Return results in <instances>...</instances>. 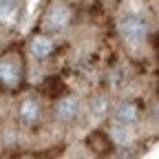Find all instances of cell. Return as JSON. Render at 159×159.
<instances>
[{
  "label": "cell",
  "mask_w": 159,
  "mask_h": 159,
  "mask_svg": "<svg viewBox=\"0 0 159 159\" xmlns=\"http://www.w3.org/2000/svg\"><path fill=\"white\" fill-rule=\"evenodd\" d=\"M0 80L9 86H13L18 82V69H16L13 60H0Z\"/></svg>",
  "instance_id": "3957f363"
},
{
  "label": "cell",
  "mask_w": 159,
  "mask_h": 159,
  "mask_svg": "<svg viewBox=\"0 0 159 159\" xmlns=\"http://www.w3.org/2000/svg\"><path fill=\"white\" fill-rule=\"evenodd\" d=\"M13 7H16L13 0H0V20L9 18V16L13 13Z\"/></svg>",
  "instance_id": "ba28073f"
},
{
  "label": "cell",
  "mask_w": 159,
  "mask_h": 159,
  "mask_svg": "<svg viewBox=\"0 0 159 159\" xmlns=\"http://www.w3.org/2000/svg\"><path fill=\"white\" fill-rule=\"evenodd\" d=\"M119 33H122L128 42H142L146 38V22L142 18H135V16H128L119 22Z\"/></svg>",
  "instance_id": "6da1fadb"
},
{
  "label": "cell",
  "mask_w": 159,
  "mask_h": 159,
  "mask_svg": "<svg viewBox=\"0 0 159 159\" xmlns=\"http://www.w3.org/2000/svg\"><path fill=\"white\" fill-rule=\"evenodd\" d=\"M55 113H57V117H62V119H71L77 113V99L75 97H62L57 102V106H55Z\"/></svg>",
  "instance_id": "277c9868"
},
{
  "label": "cell",
  "mask_w": 159,
  "mask_h": 159,
  "mask_svg": "<svg viewBox=\"0 0 159 159\" xmlns=\"http://www.w3.org/2000/svg\"><path fill=\"white\" fill-rule=\"evenodd\" d=\"M115 115H117V119H119L122 124H130V122H135V119H137V108H135V104L124 102V104L117 106Z\"/></svg>",
  "instance_id": "8992f818"
},
{
  "label": "cell",
  "mask_w": 159,
  "mask_h": 159,
  "mask_svg": "<svg viewBox=\"0 0 159 159\" xmlns=\"http://www.w3.org/2000/svg\"><path fill=\"white\" fill-rule=\"evenodd\" d=\"M51 51H53V42H51L49 38L38 35V38L31 40V53H33L35 57H47Z\"/></svg>",
  "instance_id": "5b68a950"
},
{
  "label": "cell",
  "mask_w": 159,
  "mask_h": 159,
  "mask_svg": "<svg viewBox=\"0 0 159 159\" xmlns=\"http://www.w3.org/2000/svg\"><path fill=\"white\" fill-rule=\"evenodd\" d=\"M71 22V11L66 7H53L47 16V25L51 29H62Z\"/></svg>",
  "instance_id": "7a4b0ae2"
},
{
  "label": "cell",
  "mask_w": 159,
  "mask_h": 159,
  "mask_svg": "<svg viewBox=\"0 0 159 159\" xmlns=\"http://www.w3.org/2000/svg\"><path fill=\"white\" fill-rule=\"evenodd\" d=\"M20 115H22L25 122H33V119L38 117V104L33 102V99H27V102L22 104V108H20Z\"/></svg>",
  "instance_id": "52a82bcc"
},
{
  "label": "cell",
  "mask_w": 159,
  "mask_h": 159,
  "mask_svg": "<svg viewBox=\"0 0 159 159\" xmlns=\"http://www.w3.org/2000/svg\"><path fill=\"white\" fill-rule=\"evenodd\" d=\"M104 106H106V102H104L102 97H97L95 102H93V111H95L97 115H102V113H104Z\"/></svg>",
  "instance_id": "30bf717a"
},
{
  "label": "cell",
  "mask_w": 159,
  "mask_h": 159,
  "mask_svg": "<svg viewBox=\"0 0 159 159\" xmlns=\"http://www.w3.org/2000/svg\"><path fill=\"white\" fill-rule=\"evenodd\" d=\"M113 137L117 139L119 144H126L128 139H130V133H126L124 128H115V130H113Z\"/></svg>",
  "instance_id": "9c48e42d"
}]
</instances>
